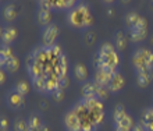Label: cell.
I'll return each mask as SVG.
<instances>
[{
  "label": "cell",
  "mask_w": 153,
  "mask_h": 131,
  "mask_svg": "<svg viewBox=\"0 0 153 131\" xmlns=\"http://www.w3.org/2000/svg\"><path fill=\"white\" fill-rule=\"evenodd\" d=\"M6 103H7V107L11 109V110H18V109H22L25 103V99L21 94H18L14 88L10 89L6 95Z\"/></svg>",
  "instance_id": "8992f818"
},
{
  "label": "cell",
  "mask_w": 153,
  "mask_h": 131,
  "mask_svg": "<svg viewBox=\"0 0 153 131\" xmlns=\"http://www.w3.org/2000/svg\"><path fill=\"white\" fill-rule=\"evenodd\" d=\"M114 126H120V127H124V128H128V130H132V127L135 126V123H134V119L132 116L129 115V113H127L125 116H123L117 123H114Z\"/></svg>",
  "instance_id": "603a6c76"
},
{
  "label": "cell",
  "mask_w": 153,
  "mask_h": 131,
  "mask_svg": "<svg viewBox=\"0 0 153 131\" xmlns=\"http://www.w3.org/2000/svg\"><path fill=\"white\" fill-rule=\"evenodd\" d=\"M42 45H43L45 49H49V48H52V46L56 45V41L57 38H59V25L52 22L50 25L48 27H45L42 29Z\"/></svg>",
  "instance_id": "3957f363"
},
{
  "label": "cell",
  "mask_w": 153,
  "mask_h": 131,
  "mask_svg": "<svg viewBox=\"0 0 153 131\" xmlns=\"http://www.w3.org/2000/svg\"><path fill=\"white\" fill-rule=\"evenodd\" d=\"M139 123L143 126L146 131H153V106L146 107L145 110L142 112L141 121Z\"/></svg>",
  "instance_id": "8fae6325"
},
{
  "label": "cell",
  "mask_w": 153,
  "mask_h": 131,
  "mask_svg": "<svg viewBox=\"0 0 153 131\" xmlns=\"http://www.w3.org/2000/svg\"><path fill=\"white\" fill-rule=\"evenodd\" d=\"M68 85H70L68 77H59V80H57V88H59V89L64 91Z\"/></svg>",
  "instance_id": "1f68e13d"
},
{
  "label": "cell",
  "mask_w": 153,
  "mask_h": 131,
  "mask_svg": "<svg viewBox=\"0 0 153 131\" xmlns=\"http://www.w3.org/2000/svg\"><path fill=\"white\" fill-rule=\"evenodd\" d=\"M148 36V31H141V29H128V38L129 41L137 43V42L145 41Z\"/></svg>",
  "instance_id": "44dd1931"
},
{
  "label": "cell",
  "mask_w": 153,
  "mask_h": 131,
  "mask_svg": "<svg viewBox=\"0 0 153 131\" xmlns=\"http://www.w3.org/2000/svg\"><path fill=\"white\" fill-rule=\"evenodd\" d=\"M95 62L103 63V64L110 67V68L117 70L118 66H120V56H118L117 52H113V53H109V54L96 53L95 54Z\"/></svg>",
  "instance_id": "52a82bcc"
},
{
  "label": "cell",
  "mask_w": 153,
  "mask_h": 131,
  "mask_svg": "<svg viewBox=\"0 0 153 131\" xmlns=\"http://www.w3.org/2000/svg\"><path fill=\"white\" fill-rule=\"evenodd\" d=\"M45 68H46L45 64H40V63L36 62V60H33V57L31 54L27 57V70H28V74L31 75L32 80L46 77V70Z\"/></svg>",
  "instance_id": "5b68a950"
},
{
  "label": "cell",
  "mask_w": 153,
  "mask_h": 131,
  "mask_svg": "<svg viewBox=\"0 0 153 131\" xmlns=\"http://www.w3.org/2000/svg\"><path fill=\"white\" fill-rule=\"evenodd\" d=\"M96 91H97V85L93 81H88L82 84L81 86V95L82 98H96Z\"/></svg>",
  "instance_id": "5bb4252c"
},
{
  "label": "cell",
  "mask_w": 153,
  "mask_h": 131,
  "mask_svg": "<svg viewBox=\"0 0 153 131\" xmlns=\"http://www.w3.org/2000/svg\"><path fill=\"white\" fill-rule=\"evenodd\" d=\"M64 127L67 131H81L82 120L74 109H70L64 115Z\"/></svg>",
  "instance_id": "277c9868"
},
{
  "label": "cell",
  "mask_w": 153,
  "mask_h": 131,
  "mask_svg": "<svg viewBox=\"0 0 153 131\" xmlns=\"http://www.w3.org/2000/svg\"><path fill=\"white\" fill-rule=\"evenodd\" d=\"M153 80V70L152 71H148V73H139L137 74V85L138 88H142L145 89L150 85V82Z\"/></svg>",
  "instance_id": "9a60e30c"
},
{
  "label": "cell",
  "mask_w": 153,
  "mask_h": 131,
  "mask_svg": "<svg viewBox=\"0 0 153 131\" xmlns=\"http://www.w3.org/2000/svg\"><path fill=\"white\" fill-rule=\"evenodd\" d=\"M57 80L59 77H56L54 74H49L45 77V81H46V94H53L57 88Z\"/></svg>",
  "instance_id": "7402d4cb"
},
{
  "label": "cell",
  "mask_w": 153,
  "mask_h": 131,
  "mask_svg": "<svg viewBox=\"0 0 153 131\" xmlns=\"http://www.w3.org/2000/svg\"><path fill=\"white\" fill-rule=\"evenodd\" d=\"M114 131H131V130L124 128V127H120V126H114Z\"/></svg>",
  "instance_id": "b9f144b4"
},
{
  "label": "cell",
  "mask_w": 153,
  "mask_h": 131,
  "mask_svg": "<svg viewBox=\"0 0 153 131\" xmlns=\"http://www.w3.org/2000/svg\"><path fill=\"white\" fill-rule=\"evenodd\" d=\"M52 1V10H73L75 7V0H50Z\"/></svg>",
  "instance_id": "4fadbf2b"
},
{
  "label": "cell",
  "mask_w": 153,
  "mask_h": 131,
  "mask_svg": "<svg viewBox=\"0 0 153 131\" xmlns=\"http://www.w3.org/2000/svg\"><path fill=\"white\" fill-rule=\"evenodd\" d=\"M27 123H28V127H32V128H39L43 126V121H42V119H40V116L38 113H32L28 117Z\"/></svg>",
  "instance_id": "cb8c5ba5"
},
{
  "label": "cell",
  "mask_w": 153,
  "mask_h": 131,
  "mask_svg": "<svg viewBox=\"0 0 153 131\" xmlns=\"http://www.w3.org/2000/svg\"><path fill=\"white\" fill-rule=\"evenodd\" d=\"M141 14L139 13H137V11H129V13H127L125 14V17H124V22H125V25H127V28L128 29H132V28H135V25L138 24V21H139V18H141Z\"/></svg>",
  "instance_id": "ffe728a7"
},
{
  "label": "cell",
  "mask_w": 153,
  "mask_h": 131,
  "mask_svg": "<svg viewBox=\"0 0 153 131\" xmlns=\"http://www.w3.org/2000/svg\"><path fill=\"white\" fill-rule=\"evenodd\" d=\"M7 60L8 59L4 56L1 52H0V68H3V67H6V64H7Z\"/></svg>",
  "instance_id": "74e56055"
},
{
  "label": "cell",
  "mask_w": 153,
  "mask_h": 131,
  "mask_svg": "<svg viewBox=\"0 0 153 131\" xmlns=\"http://www.w3.org/2000/svg\"><path fill=\"white\" fill-rule=\"evenodd\" d=\"M113 52H117V50H116L113 43H110V42L102 43L99 50H97V53H102V54H109V53H113Z\"/></svg>",
  "instance_id": "4dcf8cb0"
},
{
  "label": "cell",
  "mask_w": 153,
  "mask_h": 131,
  "mask_svg": "<svg viewBox=\"0 0 153 131\" xmlns=\"http://www.w3.org/2000/svg\"><path fill=\"white\" fill-rule=\"evenodd\" d=\"M95 39H96V33H93L92 31H89V32H88V39H86V43H88V45H92L93 42H95Z\"/></svg>",
  "instance_id": "8d00e7d4"
},
{
  "label": "cell",
  "mask_w": 153,
  "mask_h": 131,
  "mask_svg": "<svg viewBox=\"0 0 153 131\" xmlns=\"http://www.w3.org/2000/svg\"><path fill=\"white\" fill-rule=\"evenodd\" d=\"M8 130V120L4 116H0V131H7Z\"/></svg>",
  "instance_id": "d590c367"
},
{
  "label": "cell",
  "mask_w": 153,
  "mask_h": 131,
  "mask_svg": "<svg viewBox=\"0 0 153 131\" xmlns=\"http://www.w3.org/2000/svg\"><path fill=\"white\" fill-rule=\"evenodd\" d=\"M36 21H38V24L43 25V27L50 25V24H52V11L38 8V11H36Z\"/></svg>",
  "instance_id": "ac0fdd59"
},
{
  "label": "cell",
  "mask_w": 153,
  "mask_h": 131,
  "mask_svg": "<svg viewBox=\"0 0 153 131\" xmlns=\"http://www.w3.org/2000/svg\"><path fill=\"white\" fill-rule=\"evenodd\" d=\"M79 103L84 106V109L86 112H99L103 110V103L100 99L97 98H81Z\"/></svg>",
  "instance_id": "ba28073f"
},
{
  "label": "cell",
  "mask_w": 153,
  "mask_h": 131,
  "mask_svg": "<svg viewBox=\"0 0 153 131\" xmlns=\"http://www.w3.org/2000/svg\"><path fill=\"white\" fill-rule=\"evenodd\" d=\"M52 99L54 100V102H61L63 99H64V91H61V89H56L54 92L52 94Z\"/></svg>",
  "instance_id": "836d02e7"
},
{
  "label": "cell",
  "mask_w": 153,
  "mask_h": 131,
  "mask_svg": "<svg viewBox=\"0 0 153 131\" xmlns=\"http://www.w3.org/2000/svg\"><path fill=\"white\" fill-rule=\"evenodd\" d=\"M18 36V31L16 27H7L3 29V35H1V43L6 46H10L13 42Z\"/></svg>",
  "instance_id": "7c38bea8"
},
{
  "label": "cell",
  "mask_w": 153,
  "mask_h": 131,
  "mask_svg": "<svg viewBox=\"0 0 153 131\" xmlns=\"http://www.w3.org/2000/svg\"><path fill=\"white\" fill-rule=\"evenodd\" d=\"M27 131H49V128H48V126H42V127H39V128H32V127H28L27 128Z\"/></svg>",
  "instance_id": "f35d334b"
},
{
  "label": "cell",
  "mask_w": 153,
  "mask_h": 131,
  "mask_svg": "<svg viewBox=\"0 0 153 131\" xmlns=\"http://www.w3.org/2000/svg\"><path fill=\"white\" fill-rule=\"evenodd\" d=\"M7 131H10V130H7Z\"/></svg>",
  "instance_id": "ee69618b"
},
{
  "label": "cell",
  "mask_w": 153,
  "mask_h": 131,
  "mask_svg": "<svg viewBox=\"0 0 153 131\" xmlns=\"http://www.w3.org/2000/svg\"><path fill=\"white\" fill-rule=\"evenodd\" d=\"M132 29H141V31H148V20H146L145 17H141L139 21H138V24L135 25V28Z\"/></svg>",
  "instance_id": "d6a6232c"
},
{
  "label": "cell",
  "mask_w": 153,
  "mask_h": 131,
  "mask_svg": "<svg viewBox=\"0 0 153 131\" xmlns=\"http://www.w3.org/2000/svg\"><path fill=\"white\" fill-rule=\"evenodd\" d=\"M0 52L6 56L7 59L13 57L14 54H13V50H11V46H6V45H1V48H0Z\"/></svg>",
  "instance_id": "e575fe53"
},
{
  "label": "cell",
  "mask_w": 153,
  "mask_h": 131,
  "mask_svg": "<svg viewBox=\"0 0 153 131\" xmlns=\"http://www.w3.org/2000/svg\"><path fill=\"white\" fill-rule=\"evenodd\" d=\"M20 68V60H18V57H16V56H13V57H10L7 60V64H6V70H7L10 74L16 73L17 70Z\"/></svg>",
  "instance_id": "484cf974"
},
{
  "label": "cell",
  "mask_w": 153,
  "mask_h": 131,
  "mask_svg": "<svg viewBox=\"0 0 153 131\" xmlns=\"http://www.w3.org/2000/svg\"><path fill=\"white\" fill-rule=\"evenodd\" d=\"M32 86H33V89L36 91V92H39V94H46V81H45V77L32 80Z\"/></svg>",
  "instance_id": "d4e9b609"
},
{
  "label": "cell",
  "mask_w": 153,
  "mask_h": 131,
  "mask_svg": "<svg viewBox=\"0 0 153 131\" xmlns=\"http://www.w3.org/2000/svg\"><path fill=\"white\" fill-rule=\"evenodd\" d=\"M114 74H109L105 73V71H100V70H95L93 73V82L99 86H107L111 81Z\"/></svg>",
  "instance_id": "30bf717a"
},
{
  "label": "cell",
  "mask_w": 153,
  "mask_h": 131,
  "mask_svg": "<svg viewBox=\"0 0 153 131\" xmlns=\"http://www.w3.org/2000/svg\"><path fill=\"white\" fill-rule=\"evenodd\" d=\"M131 131H146V130L143 128V126H142L141 123H135V126L132 127V130Z\"/></svg>",
  "instance_id": "ab89813d"
},
{
  "label": "cell",
  "mask_w": 153,
  "mask_h": 131,
  "mask_svg": "<svg viewBox=\"0 0 153 131\" xmlns=\"http://www.w3.org/2000/svg\"><path fill=\"white\" fill-rule=\"evenodd\" d=\"M13 128H14V131H27L28 123H27V120L22 119V117H17V119L13 121Z\"/></svg>",
  "instance_id": "4316f807"
},
{
  "label": "cell",
  "mask_w": 153,
  "mask_h": 131,
  "mask_svg": "<svg viewBox=\"0 0 153 131\" xmlns=\"http://www.w3.org/2000/svg\"><path fill=\"white\" fill-rule=\"evenodd\" d=\"M17 17H18V11H17L16 4L10 3V4H7V6H4V8H3V18H4L6 22H13Z\"/></svg>",
  "instance_id": "e0dca14e"
},
{
  "label": "cell",
  "mask_w": 153,
  "mask_h": 131,
  "mask_svg": "<svg viewBox=\"0 0 153 131\" xmlns=\"http://www.w3.org/2000/svg\"><path fill=\"white\" fill-rule=\"evenodd\" d=\"M131 63L135 70V74L148 73L153 70V52L146 48H139L132 53Z\"/></svg>",
  "instance_id": "7a4b0ae2"
},
{
  "label": "cell",
  "mask_w": 153,
  "mask_h": 131,
  "mask_svg": "<svg viewBox=\"0 0 153 131\" xmlns=\"http://www.w3.org/2000/svg\"><path fill=\"white\" fill-rule=\"evenodd\" d=\"M46 50H48V56H49V57L54 59V60H59V59L61 57V54H63L61 48H60V46H57V45L52 46V48H49V49H46Z\"/></svg>",
  "instance_id": "f1b7e54d"
},
{
  "label": "cell",
  "mask_w": 153,
  "mask_h": 131,
  "mask_svg": "<svg viewBox=\"0 0 153 131\" xmlns=\"http://www.w3.org/2000/svg\"><path fill=\"white\" fill-rule=\"evenodd\" d=\"M127 115V110H125V107L124 105H117L116 107H114V112H113V120H114V123H117L118 120L123 117V116Z\"/></svg>",
  "instance_id": "f546056e"
},
{
  "label": "cell",
  "mask_w": 153,
  "mask_h": 131,
  "mask_svg": "<svg viewBox=\"0 0 153 131\" xmlns=\"http://www.w3.org/2000/svg\"><path fill=\"white\" fill-rule=\"evenodd\" d=\"M3 29L4 28H1V27H0V39H1V35H3Z\"/></svg>",
  "instance_id": "7bdbcfd3"
},
{
  "label": "cell",
  "mask_w": 153,
  "mask_h": 131,
  "mask_svg": "<svg viewBox=\"0 0 153 131\" xmlns=\"http://www.w3.org/2000/svg\"><path fill=\"white\" fill-rule=\"evenodd\" d=\"M4 81H6V73L0 68V85H3Z\"/></svg>",
  "instance_id": "60d3db41"
},
{
  "label": "cell",
  "mask_w": 153,
  "mask_h": 131,
  "mask_svg": "<svg viewBox=\"0 0 153 131\" xmlns=\"http://www.w3.org/2000/svg\"><path fill=\"white\" fill-rule=\"evenodd\" d=\"M67 22L70 27H73L75 29L89 28L93 22V17L88 4L78 3L73 10H70L67 14Z\"/></svg>",
  "instance_id": "6da1fadb"
},
{
  "label": "cell",
  "mask_w": 153,
  "mask_h": 131,
  "mask_svg": "<svg viewBox=\"0 0 153 131\" xmlns=\"http://www.w3.org/2000/svg\"><path fill=\"white\" fill-rule=\"evenodd\" d=\"M14 89H16L18 94L22 95V96H25V95H28V92H29V82L18 81L16 85H14Z\"/></svg>",
  "instance_id": "83f0119b"
},
{
  "label": "cell",
  "mask_w": 153,
  "mask_h": 131,
  "mask_svg": "<svg viewBox=\"0 0 153 131\" xmlns=\"http://www.w3.org/2000/svg\"><path fill=\"white\" fill-rule=\"evenodd\" d=\"M124 86H125V78H124V75L117 71V73L113 75V78H111L110 84L107 85V89H109L110 94H117V92H120Z\"/></svg>",
  "instance_id": "9c48e42d"
},
{
  "label": "cell",
  "mask_w": 153,
  "mask_h": 131,
  "mask_svg": "<svg viewBox=\"0 0 153 131\" xmlns=\"http://www.w3.org/2000/svg\"><path fill=\"white\" fill-rule=\"evenodd\" d=\"M74 75H75L76 81L79 82H84L86 78H88V68H86V66L84 63L78 62L74 67Z\"/></svg>",
  "instance_id": "d6986e66"
},
{
  "label": "cell",
  "mask_w": 153,
  "mask_h": 131,
  "mask_svg": "<svg viewBox=\"0 0 153 131\" xmlns=\"http://www.w3.org/2000/svg\"><path fill=\"white\" fill-rule=\"evenodd\" d=\"M127 45H128V38L125 36V33L123 31H117L114 33V48H116V50L123 52V50H125Z\"/></svg>",
  "instance_id": "2e32d148"
}]
</instances>
